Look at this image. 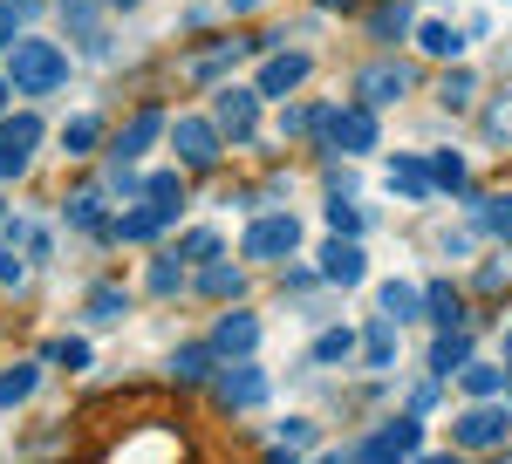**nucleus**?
I'll list each match as a JSON object with an SVG mask.
<instances>
[{
	"mask_svg": "<svg viewBox=\"0 0 512 464\" xmlns=\"http://www.w3.org/2000/svg\"><path fill=\"white\" fill-rule=\"evenodd\" d=\"M7 76H14V89H28V96H48V89H62V76H69V55L41 35H21L7 48Z\"/></svg>",
	"mask_w": 512,
	"mask_h": 464,
	"instance_id": "f257e3e1",
	"label": "nucleus"
},
{
	"mask_svg": "<svg viewBox=\"0 0 512 464\" xmlns=\"http://www.w3.org/2000/svg\"><path fill=\"white\" fill-rule=\"evenodd\" d=\"M417 451H424V417H417V410H403L396 424H383V430H376V437H362V444H355V458H362V464L417 458Z\"/></svg>",
	"mask_w": 512,
	"mask_h": 464,
	"instance_id": "f03ea898",
	"label": "nucleus"
},
{
	"mask_svg": "<svg viewBox=\"0 0 512 464\" xmlns=\"http://www.w3.org/2000/svg\"><path fill=\"white\" fill-rule=\"evenodd\" d=\"M294 246H301V219H294V212H267V219H253L246 239H239L246 260H287Z\"/></svg>",
	"mask_w": 512,
	"mask_h": 464,
	"instance_id": "7ed1b4c3",
	"label": "nucleus"
},
{
	"mask_svg": "<svg viewBox=\"0 0 512 464\" xmlns=\"http://www.w3.org/2000/svg\"><path fill=\"white\" fill-rule=\"evenodd\" d=\"M315 123L328 130L335 151H349V157L376 151V110H369V103H355V110H315Z\"/></svg>",
	"mask_w": 512,
	"mask_h": 464,
	"instance_id": "20e7f679",
	"label": "nucleus"
},
{
	"mask_svg": "<svg viewBox=\"0 0 512 464\" xmlns=\"http://www.w3.org/2000/svg\"><path fill=\"white\" fill-rule=\"evenodd\" d=\"M41 116H7L0 123V178H21L28 164H35V151H41Z\"/></svg>",
	"mask_w": 512,
	"mask_h": 464,
	"instance_id": "39448f33",
	"label": "nucleus"
},
{
	"mask_svg": "<svg viewBox=\"0 0 512 464\" xmlns=\"http://www.w3.org/2000/svg\"><path fill=\"white\" fill-rule=\"evenodd\" d=\"M506 437H512V410H506V403L465 410L458 430H451V444H458V451H492V444H506Z\"/></svg>",
	"mask_w": 512,
	"mask_h": 464,
	"instance_id": "423d86ee",
	"label": "nucleus"
},
{
	"mask_svg": "<svg viewBox=\"0 0 512 464\" xmlns=\"http://www.w3.org/2000/svg\"><path fill=\"white\" fill-rule=\"evenodd\" d=\"M362 273H369V253L355 246V232H335V239L321 246V280H335V287H362Z\"/></svg>",
	"mask_w": 512,
	"mask_h": 464,
	"instance_id": "0eeeda50",
	"label": "nucleus"
},
{
	"mask_svg": "<svg viewBox=\"0 0 512 464\" xmlns=\"http://www.w3.org/2000/svg\"><path fill=\"white\" fill-rule=\"evenodd\" d=\"M246 48H253L246 35H226V41H205V48H192V55H185V82H219V76L239 62V55H246Z\"/></svg>",
	"mask_w": 512,
	"mask_h": 464,
	"instance_id": "6e6552de",
	"label": "nucleus"
},
{
	"mask_svg": "<svg viewBox=\"0 0 512 464\" xmlns=\"http://www.w3.org/2000/svg\"><path fill=\"white\" fill-rule=\"evenodd\" d=\"M253 348H260V314L239 308V314H226V321L212 328V355H219V362H246Z\"/></svg>",
	"mask_w": 512,
	"mask_h": 464,
	"instance_id": "1a4fd4ad",
	"label": "nucleus"
},
{
	"mask_svg": "<svg viewBox=\"0 0 512 464\" xmlns=\"http://www.w3.org/2000/svg\"><path fill=\"white\" fill-rule=\"evenodd\" d=\"M171 144H178V164H185V171H212V164H219V137H212V123H198V116H185V123L171 130Z\"/></svg>",
	"mask_w": 512,
	"mask_h": 464,
	"instance_id": "9d476101",
	"label": "nucleus"
},
{
	"mask_svg": "<svg viewBox=\"0 0 512 464\" xmlns=\"http://www.w3.org/2000/svg\"><path fill=\"white\" fill-rule=\"evenodd\" d=\"M410 96V76L390 69V62H376V69H362L355 76V103H369V110H383V103H403Z\"/></svg>",
	"mask_w": 512,
	"mask_h": 464,
	"instance_id": "9b49d317",
	"label": "nucleus"
},
{
	"mask_svg": "<svg viewBox=\"0 0 512 464\" xmlns=\"http://www.w3.org/2000/svg\"><path fill=\"white\" fill-rule=\"evenodd\" d=\"M253 403H267V369H260L253 355H246L233 376L219 383V410H253Z\"/></svg>",
	"mask_w": 512,
	"mask_h": 464,
	"instance_id": "f8f14e48",
	"label": "nucleus"
},
{
	"mask_svg": "<svg viewBox=\"0 0 512 464\" xmlns=\"http://www.w3.org/2000/svg\"><path fill=\"white\" fill-rule=\"evenodd\" d=\"M158 130H164V116H158V110H137V116H130V123L117 130V137H110V157H117V164H130V157H144Z\"/></svg>",
	"mask_w": 512,
	"mask_h": 464,
	"instance_id": "ddd939ff",
	"label": "nucleus"
},
{
	"mask_svg": "<svg viewBox=\"0 0 512 464\" xmlns=\"http://www.w3.org/2000/svg\"><path fill=\"white\" fill-rule=\"evenodd\" d=\"M212 116H219L226 137H253V123H260V96H253V89H226Z\"/></svg>",
	"mask_w": 512,
	"mask_h": 464,
	"instance_id": "4468645a",
	"label": "nucleus"
},
{
	"mask_svg": "<svg viewBox=\"0 0 512 464\" xmlns=\"http://www.w3.org/2000/svg\"><path fill=\"white\" fill-rule=\"evenodd\" d=\"M164 226H171V219H164L158 205H137V212L110 219V232H103V239H110V246H144V239H151V232H164Z\"/></svg>",
	"mask_w": 512,
	"mask_h": 464,
	"instance_id": "2eb2a0df",
	"label": "nucleus"
},
{
	"mask_svg": "<svg viewBox=\"0 0 512 464\" xmlns=\"http://www.w3.org/2000/svg\"><path fill=\"white\" fill-rule=\"evenodd\" d=\"M390 192L410 198V205H417V198H431V192H437L431 157H396V164H390Z\"/></svg>",
	"mask_w": 512,
	"mask_h": 464,
	"instance_id": "dca6fc26",
	"label": "nucleus"
},
{
	"mask_svg": "<svg viewBox=\"0 0 512 464\" xmlns=\"http://www.w3.org/2000/svg\"><path fill=\"white\" fill-rule=\"evenodd\" d=\"M308 69H315V62H308L301 48H294V55H274V62L260 69V96H287V89H294V82L308 76Z\"/></svg>",
	"mask_w": 512,
	"mask_h": 464,
	"instance_id": "f3484780",
	"label": "nucleus"
},
{
	"mask_svg": "<svg viewBox=\"0 0 512 464\" xmlns=\"http://www.w3.org/2000/svg\"><path fill=\"white\" fill-rule=\"evenodd\" d=\"M198 294H212V301H239V294H246V273L226 267V260H205V267H198Z\"/></svg>",
	"mask_w": 512,
	"mask_h": 464,
	"instance_id": "a211bd4d",
	"label": "nucleus"
},
{
	"mask_svg": "<svg viewBox=\"0 0 512 464\" xmlns=\"http://www.w3.org/2000/svg\"><path fill=\"white\" fill-rule=\"evenodd\" d=\"M35 383H41L35 362H7V369H0V410H21V403L35 396Z\"/></svg>",
	"mask_w": 512,
	"mask_h": 464,
	"instance_id": "6ab92c4d",
	"label": "nucleus"
},
{
	"mask_svg": "<svg viewBox=\"0 0 512 464\" xmlns=\"http://www.w3.org/2000/svg\"><path fill=\"white\" fill-rule=\"evenodd\" d=\"M62 7V28L82 41V48H103V35H96V0H55Z\"/></svg>",
	"mask_w": 512,
	"mask_h": 464,
	"instance_id": "aec40b11",
	"label": "nucleus"
},
{
	"mask_svg": "<svg viewBox=\"0 0 512 464\" xmlns=\"http://www.w3.org/2000/svg\"><path fill=\"white\" fill-rule=\"evenodd\" d=\"M144 205H158L164 219H178V212H185V185H178V171H158V178H144Z\"/></svg>",
	"mask_w": 512,
	"mask_h": 464,
	"instance_id": "412c9836",
	"label": "nucleus"
},
{
	"mask_svg": "<svg viewBox=\"0 0 512 464\" xmlns=\"http://www.w3.org/2000/svg\"><path fill=\"white\" fill-rule=\"evenodd\" d=\"M383 314H390V321H417V314H424V287L390 280V287H383Z\"/></svg>",
	"mask_w": 512,
	"mask_h": 464,
	"instance_id": "4be33fe9",
	"label": "nucleus"
},
{
	"mask_svg": "<svg viewBox=\"0 0 512 464\" xmlns=\"http://www.w3.org/2000/svg\"><path fill=\"white\" fill-rule=\"evenodd\" d=\"M62 219L76 232H110V219H103V192H82V198H69L62 205Z\"/></svg>",
	"mask_w": 512,
	"mask_h": 464,
	"instance_id": "5701e85b",
	"label": "nucleus"
},
{
	"mask_svg": "<svg viewBox=\"0 0 512 464\" xmlns=\"http://www.w3.org/2000/svg\"><path fill=\"white\" fill-rule=\"evenodd\" d=\"M96 144H103V123H96V116H69V123H62V151L69 157H89Z\"/></svg>",
	"mask_w": 512,
	"mask_h": 464,
	"instance_id": "b1692460",
	"label": "nucleus"
},
{
	"mask_svg": "<svg viewBox=\"0 0 512 464\" xmlns=\"http://www.w3.org/2000/svg\"><path fill=\"white\" fill-rule=\"evenodd\" d=\"M369 35L376 41H403L410 35V7H403V0H383V7L369 14Z\"/></svg>",
	"mask_w": 512,
	"mask_h": 464,
	"instance_id": "393cba45",
	"label": "nucleus"
},
{
	"mask_svg": "<svg viewBox=\"0 0 512 464\" xmlns=\"http://www.w3.org/2000/svg\"><path fill=\"white\" fill-rule=\"evenodd\" d=\"M205 369H212V342H185L171 355V376L178 383H205Z\"/></svg>",
	"mask_w": 512,
	"mask_h": 464,
	"instance_id": "a878e982",
	"label": "nucleus"
},
{
	"mask_svg": "<svg viewBox=\"0 0 512 464\" xmlns=\"http://www.w3.org/2000/svg\"><path fill=\"white\" fill-rule=\"evenodd\" d=\"M424 314H431L437 328H465V301L451 287H424Z\"/></svg>",
	"mask_w": 512,
	"mask_h": 464,
	"instance_id": "bb28decb",
	"label": "nucleus"
},
{
	"mask_svg": "<svg viewBox=\"0 0 512 464\" xmlns=\"http://www.w3.org/2000/svg\"><path fill=\"white\" fill-rule=\"evenodd\" d=\"M465 362H472V342H465V328H444V342H437L431 369H437V376H451V369H465Z\"/></svg>",
	"mask_w": 512,
	"mask_h": 464,
	"instance_id": "cd10ccee",
	"label": "nucleus"
},
{
	"mask_svg": "<svg viewBox=\"0 0 512 464\" xmlns=\"http://www.w3.org/2000/svg\"><path fill=\"white\" fill-rule=\"evenodd\" d=\"M431 178H437V192L472 198V185H465V157H458V151H437V157H431Z\"/></svg>",
	"mask_w": 512,
	"mask_h": 464,
	"instance_id": "c85d7f7f",
	"label": "nucleus"
},
{
	"mask_svg": "<svg viewBox=\"0 0 512 464\" xmlns=\"http://www.w3.org/2000/svg\"><path fill=\"white\" fill-rule=\"evenodd\" d=\"M178 260H192V267L219 260V232H212V226H192L185 239H178Z\"/></svg>",
	"mask_w": 512,
	"mask_h": 464,
	"instance_id": "c756f323",
	"label": "nucleus"
},
{
	"mask_svg": "<svg viewBox=\"0 0 512 464\" xmlns=\"http://www.w3.org/2000/svg\"><path fill=\"white\" fill-rule=\"evenodd\" d=\"M362 362H369V369H390V362H396V335H390V314H383V328H369V335H362Z\"/></svg>",
	"mask_w": 512,
	"mask_h": 464,
	"instance_id": "7c9ffc66",
	"label": "nucleus"
},
{
	"mask_svg": "<svg viewBox=\"0 0 512 464\" xmlns=\"http://www.w3.org/2000/svg\"><path fill=\"white\" fill-rule=\"evenodd\" d=\"M458 28H451V21H424V28H417V48H424V55H458Z\"/></svg>",
	"mask_w": 512,
	"mask_h": 464,
	"instance_id": "2f4dec72",
	"label": "nucleus"
},
{
	"mask_svg": "<svg viewBox=\"0 0 512 464\" xmlns=\"http://www.w3.org/2000/svg\"><path fill=\"white\" fill-rule=\"evenodd\" d=\"M472 212H478V226H485V232L512 239V198H472Z\"/></svg>",
	"mask_w": 512,
	"mask_h": 464,
	"instance_id": "473e14b6",
	"label": "nucleus"
},
{
	"mask_svg": "<svg viewBox=\"0 0 512 464\" xmlns=\"http://www.w3.org/2000/svg\"><path fill=\"white\" fill-rule=\"evenodd\" d=\"M355 348H362V335H355V328H328V335L315 342V362H349Z\"/></svg>",
	"mask_w": 512,
	"mask_h": 464,
	"instance_id": "72a5a7b5",
	"label": "nucleus"
},
{
	"mask_svg": "<svg viewBox=\"0 0 512 464\" xmlns=\"http://www.w3.org/2000/svg\"><path fill=\"white\" fill-rule=\"evenodd\" d=\"M437 96H444V110H465V103H472V96H478L472 69H451V76H444V89H437Z\"/></svg>",
	"mask_w": 512,
	"mask_h": 464,
	"instance_id": "f704fd0d",
	"label": "nucleus"
},
{
	"mask_svg": "<svg viewBox=\"0 0 512 464\" xmlns=\"http://www.w3.org/2000/svg\"><path fill=\"white\" fill-rule=\"evenodd\" d=\"M144 287H151V294H178V287H185V260H158Z\"/></svg>",
	"mask_w": 512,
	"mask_h": 464,
	"instance_id": "c9c22d12",
	"label": "nucleus"
},
{
	"mask_svg": "<svg viewBox=\"0 0 512 464\" xmlns=\"http://www.w3.org/2000/svg\"><path fill=\"white\" fill-rule=\"evenodd\" d=\"M328 226H335V232H362V212H355V198H349V192L328 198Z\"/></svg>",
	"mask_w": 512,
	"mask_h": 464,
	"instance_id": "e433bc0d",
	"label": "nucleus"
},
{
	"mask_svg": "<svg viewBox=\"0 0 512 464\" xmlns=\"http://www.w3.org/2000/svg\"><path fill=\"white\" fill-rule=\"evenodd\" d=\"M485 130H492V144H512V89L485 110Z\"/></svg>",
	"mask_w": 512,
	"mask_h": 464,
	"instance_id": "4c0bfd02",
	"label": "nucleus"
},
{
	"mask_svg": "<svg viewBox=\"0 0 512 464\" xmlns=\"http://www.w3.org/2000/svg\"><path fill=\"white\" fill-rule=\"evenodd\" d=\"M458 376H465V396H492L499 389V369H485V362H465Z\"/></svg>",
	"mask_w": 512,
	"mask_h": 464,
	"instance_id": "58836bf2",
	"label": "nucleus"
},
{
	"mask_svg": "<svg viewBox=\"0 0 512 464\" xmlns=\"http://www.w3.org/2000/svg\"><path fill=\"white\" fill-rule=\"evenodd\" d=\"M274 444H280V451H315V424H280Z\"/></svg>",
	"mask_w": 512,
	"mask_h": 464,
	"instance_id": "ea45409f",
	"label": "nucleus"
},
{
	"mask_svg": "<svg viewBox=\"0 0 512 464\" xmlns=\"http://www.w3.org/2000/svg\"><path fill=\"white\" fill-rule=\"evenodd\" d=\"M123 314V287H96V301H89V321H117Z\"/></svg>",
	"mask_w": 512,
	"mask_h": 464,
	"instance_id": "a19ab883",
	"label": "nucleus"
},
{
	"mask_svg": "<svg viewBox=\"0 0 512 464\" xmlns=\"http://www.w3.org/2000/svg\"><path fill=\"white\" fill-rule=\"evenodd\" d=\"M48 355H55L62 369H89V342H48Z\"/></svg>",
	"mask_w": 512,
	"mask_h": 464,
	"instance_id": "79ce46f5",
	"label": "nucleus"
},
{
	"mask_svg": "<svg viewBox=\"0 0 512 464\" xmlns=\"http://www.w3.org/2000/svg\"><path fill=\"white\" fill-rule=\"evenodd\" d=\"M14 21H21V7H14V0H0V48H14V41H21Z\"/></svg>",
	"mask_w": 512,
	"mask_h": 464,
	"instance_id": "37998d69",
	"label": "nucleus"
},
{
	"mask_svg": "<svg viewBox=\"0 0 512 464\" xmlns=\"http://www.w3.org/2000/svg\"><path fill=\"white\" fill-rule=\"evenodd\" d=\"M21 253H14V246H0V287H21Z\"/></svg>",
	"mask_w": 512,
	"mask_h": 464,
	"instance_id": "c03bdc74",
	"label": "nucleus"
},
{
	"mask_svg": "<svg viewBox=\"0 0 512 464\" xmlns=\"http://www.w3.org/2000/svg\"><path fill=\"white\" fill-rule=\"evenodd\" d=\"M321 287V267H294L287 273V294H315Z\"/></svg>",
	"mask_w": 512,
	"mask_h": 464,
	"instance_id": "a18cd8bd",
	"label": "nucleus"
},
{
	"mask_svg": "<svg viewBox=\"0 0 512 464\" xmlns=\"http://www.w3.org/2000/svg\"><path fill=\"white\" fill-rule=\"evenodd\" d=\"M410 410H417V417H431V410H437V383H417V389H410Z\"/></svg>",
	"mask_w": 512,
	"mask_h": 464,
	"instance_id": "49530a36",
	"label": "nucleus"
},
{
	"mask_svg": "<svg viewBox=\"0 0 512 464\" xmlns=\"http://www.w3.org/2000/svg\"><path fill=\"white\" fill-rule=\"evenodd\" d=\"M308 123H315V110H287V116H280V130H287V137H308Z\"/></svg>",
	"mask_w": 512,
	"mask_h": 464,
	"instance_id": "de8ad7c7",
	"label": "nucleus"
},
{
	"mask_svg": "<svg viewBox=\"0 0 512 464\" xmlns=\"http://www.w3.org/2000/svg\"><path fill=\"white\" fill-rule=\"evenodd\" d=\"M7 96H14V76H0V110H7Z\"/></svg>",
	"mask_w": 512,
	"mask_h": 464,
	"instance_id": "09e8293b",
	"label": "nucleus"
},
{
	"mask_svg": "<svg viewBox=\"0 0 512 464\" xmlns=\"http://www.w3.org/2000/svg\"><path fill=\"white\" fill-rule=\"evenodd\" d=\"M14 7H21V14H35V7H41V0H14Z\"/></svg>",
	"mask_w": 512,
	"mask_h": 464,
	"instance_id": "8fccbe9b",
	"label": "nucleus"
},
{
	"mask_svg": "<svg viewBox=\"0 0 512 464\" xmlns=\"http://www.w3.org/2000/svg\"><path fill=\"white\" fill-rule=\"evenodd\" d=\"M110 7H137V0H110Z\"/></svg>",
	"mask_w": 512,
	"mask_h": 464,
	"instance_id": "3c124183",
	"label": "nucleus"
},
{
	"mask_svg": "<svg viewBox=\"0 0 512 464\" xmlns=\"http://www.w3.org/2000/svg\"><path fill=\"white\" fill-rule=\"evenodd\" d=\"M506 389H512V362H506Z\"/></svg>",
	"mask_w": 512,
	"mask_h": 464,
	"instance_id": "603ef678",
	"label": "nucleus"
},
{
	"mask_svg": "<svg viewBox=\"0 0 512 464\" xmlns=\"http://www.w3.org/2000/svg\"><path fill=\"white\" fill-rule=\"evenodd\" d=\"M506 348H512V335H506Z\"/></svg>",
	"mask_w": 512,
	"mask_h": 464,
	"instance_id": "864d4df0",
	"label": "nucleus"
}]
</instances>
